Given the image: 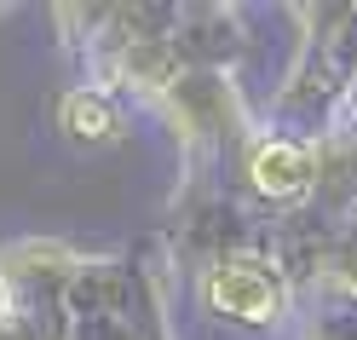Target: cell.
Segmentation results:
<instances>
[{
	"label": "cell",
	"instance_id": "obj_2",
	"mask_svg": "<svg viewBox=\"0 0 357 340\" xmlns=\"http://www.w3.org/2000/svg\"><path fill=\"white\" fill-rule=\"evenodd\" d=\"M150 110L173 127L185 168L213 162L231 139H248L254 133L248 98H242V87L231 81V70H185L162 98H150Z\"/></svg>",
	"mask_w": 357,
	"mask_h": 340
},
{
	"label": "cell",
	"instance_id": "obj_7",
	"mask_svg": "<svg viewBox=\"0 0 357 340\" xmlns=\"http://www.w3.org/2000/svg\"><path fill=\"white\" fill-rule=\"evenodd\" d=\"M0 340H63L40 311H29V306H17L12 317H0Z\"/></svg>",
	"mask_w": 357,
	"mask_h": 340
},
{
	"label": "cell",
	"instance_id": "obj_1",
	"mask_svg": "<svg viewBox=\"0 0 357 340\" xmlns=\"http://www.w3.org/2000/svg\"><path fill=\"white\" fill-rule=\"evenodd\" d=\"M196 300L208 317L248 334H271L282 323L300 317V283L294 271L271 254H254V248H236V254H219L202 265L196 277Z\"/></svg>",
	"mask_w": 357,
	"mask_h": 340
},
{
	"label": "cell",
	"instance_id": "obj_6",
	"mask_svg": "<svg viewBox=\"0 0 357 340\" xmlns=\"http://www.w3.org/2000/svg\"><path fill=\"white\" fill-rule=\"evenodd\" d=\"M300 340H357V306L311 300V311H300Z\"/></svg>",
	"mask_w": 357,
	"mask_h": 340
},
{
	"label": "cell",
	"instance_id": "obj_5",
	"mask_svg": "<svg viewBox=\"0 0 357 340\" xmlns=\"http://www.w3.org/2000/svg\"><path fill=\"white\" fill-rule=\"evenodd\" d=\"M311 283H317V300H351L357 306V208H346L334 219V231L323 237Z\"/></svg>",
	"mask_w": 357,
	"mask_h": 340
},
{
	"label": "cell",
	"instance_id": "obj_4",
	"mask_svg": "<svg viewBox=\"0 0 357 340\" xmlns=\"http://www.w3.org/2000/svg\"><path fill=\"white\" fill-rule=\"evenodd\" d=\"M52 116H58V133L70 145H116L127 133V98L98 87V81H75L58 93Z\"/></svg>",
	"mask_w": 357,
	"mask_h": 340
},
{
	"label": "cell",
	"instance_id": "obj_3",
	"mask_svg": "<svg viewBox=\"0 0 357 340\" xmlns=\"http://www.w3.org/2000/svg\"><path fill=\"white\" fill-rule=\"evenodd\" d=\"M242 185L259 202H305L311 191H323V139L288 127H254L242 139Z\"/></svg>",
	"mask_w": 357,
	"mask_h": 340
},
{
	"label": "cell",
	"instance_id": "obj_8",
	"mask_svg": "<svg viewBox=\"0 0 357 340\" xmlns=\"http://www.w3.org/2000/svg\"><path fill=\"white\" fill-rule=\"evenodd\" d=\"M17 311V288H12V277L0 271V317H12Z\"/></svg>",
	"mask_w": 357,
	"mask_h": 340
}]
</instances>
